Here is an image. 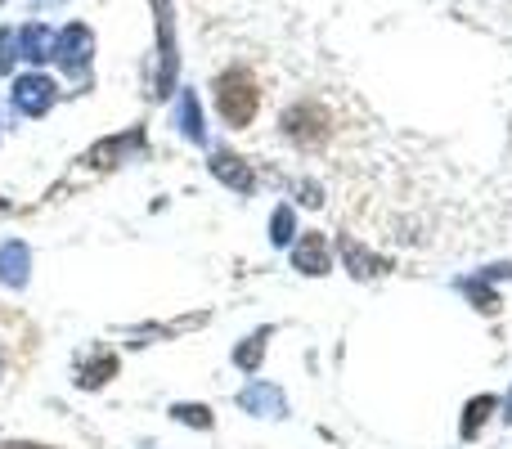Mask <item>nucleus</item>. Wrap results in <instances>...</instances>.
Returning a JSON list of instances; mask_svg holds the SVG:
<instances>
[{
    "instance_id": "12",
    "label": "nucleus",
    "mask_w": 512,
    "mask_h": 449,
    "mask_svg": "<svg viewBox=\"0 0 512 449\" xmlns=\"http://www.w3.org/2000/svg\"><path fill=\"white\" fill-rule=\"evenodd\" d=\"M180 131H185V140H194V144H203L207 140V126H203V108H198V95L194 90H185L180 95Z\"/></svg>"
},
{
    "instance_id": "16",
    "label": "nucleus",
    "mask_w": 512,
    "mask_h": 449,
    "mask_svg": "<svg viewBox=\"0 0 512 449\" xmlns=\"http://www.w3.org/2000/svg\"><path fill=\"white\" fill-rule=\"evenodd\" d=\"M342 252H346V261H351V274H360V279H369V274H378V270H382V261H378V256L360 252V247H355V243H342Z\"/></svg>"
},
{
    "instance_id": "8",
    "label": "nucleus",
    "mask_w": 512,
    "mask_h": 449,
    "mask_svg": "<svg viewBox=\"0 0 512 449\" xmlns=\"http://www.w3.org/2000/svg\"><path fill=\"white\" fill-rule=\"evenodd\" d=\"M140 144H144V135H140V131H131V135H113V140L95 144V149L86 153V162H90V167H117V162H126V153H135Z\"/></svg>"
},
{
    "instance_id": "1",
    "label": "nucleus",
    "mask_w": 512,
    "mask_h": 449,
    "mask_svg": "<svg viewBox=\"0 0 512 449\" xmlns=\"http://www.w3.org/2000/svg\"><path fill=\"white\" fill-rule=\"evenodd\" d=\"M256 104H261V90L243 68L216 77V108H221V117L230 126H248L256 117Z\"/></svg>"
},
{
    "instance_id": "17",
    "label": "nucleus",
    "mask_w": 512,
    "mask_h": 449,
    "mask_svg": "<svg viewBox=\"0 0 512 449\" xmlns=\"http://www.w3.org/2000/svg\"><path fill=\"white\" fill-rule=\"evenodd\" d=\"M113 373H117V360H113V355H99L95 364H86V373H81V387H104Z\"/></svg>"
},
{
    "instance_id": "14",
    "label": "nucleus",
    "mask_w": 512,
    "mask_h": 449,
    "mask_svg": "<svg viewBox=\"0 0 512 449\" xmlns=\"http://www.w3.org/2000/svg\"><path fill=\"white\" fill-rule=\"evenodd\" d=\"M292 234H297V221H292V207H274L270 216V243L274 247H288Z\"/></svg>"
},
{
    "instance_id": "20",
    "label": "nucleus",
    "mask_w": 512,
    "mask_h": 449,
    "mask_svg": "<svg viewBox=\"0 0 512 449\" xmlns=\"http://www.w3.org/2000/svg\"><path fill=\"white\" fill-rule=\"evenodd\" d=\"M0 449H41V445H0Z\"/></svg>"
},
{
    "instance_id": "19",
    "label": "nucleus",
    "mask_w": 512,
    "mask_h": 449,
    "mask_svg": "<svg viewBox=\"0 0 512 449\" xmlns=\"http://www.w3.org/2000/svg\"><path fill=\"white\" fill-rule=\"evenodd\" d=\"M14 45H18V32L14 27H0V72L14 68Z\"/></svg>"
},
{
    "instance_id": "5",
    "label": "nucleus",
    "mask_w": 512,
    "mask_h": 449,
    "mask_svg": "<svg viewBox=\"0 0 512 449\" xmlns=\"http://www.w3.org/2000/svg\"><path fill=\"white\" fill-rule=\"evenodd\" d=\"M283 131H288L297 144H319L328 135V117L319 104H297L283 113Z\"/></svg>"
},
{
    "instance_id": "10",
    "label": "nucleus",
    "mask_w": 512,
    "mask_h": 449,
    "mask_svg": "<svg viewBox=\"0 0 512 449\" xmlns=\"http://www.w3.org/2000/svg\"><path fill=\"white\" fill-rule=\"evenodd\" d=\"M292 265L301 274H328V247H324V234H306L297 247H292Z\"/></svg>"
},
{
    "instance_id": "22",
    "label": "nucleus",
    "mask_w": 512,
    "mask_h": 449,
    "mask_svg": "<svg viewBox=\"0 0 512 449\" xmlns=\"http://www.w3.org/2000/svg\"><path fill=\"white\" fill-rule=\"evenodd\" d=\"M5 207H9V203H5V198H0V212H5Z\"/></svg>"
},
{
    "instance_id": "11",
    "label": "nucleus",
    "mask_w": 512,
    "mask_h": 449,
    "mask_svg": "<svg viewBox=\"0 0 512 449\" xmlns=\"http://www.w3.org/2000/svg\"><path fill=\"white\" fill-rule=\"evenodd\" d=\"M18 50H23L27 63H45L54 59V32L45 23H27L23 32H18Z\"/></svg>"
},
{
    "instance_id": "15",
    "label": "nucleus",
    "mask_w": 512,
    "mask_h": 449,
    "mask_svg": "<svg viewBox=\"0 0 512 449\" xmlns=\"http://www.w3.org/2000/svg\"><path fill=\"white\" fill-rule=\"evenodd\" d=\"M261 351H265V333H252L248 342L234 351V364H239L243 373H256V369H261Z\"/></svg>"
},
{
    "instance_id": "9",
    "label": "nucleus",
    "mask_w": 512,
    "mask_h": 449,
    "mask_svg": "<svg viewBox=\"0 0 512 449\" xmlns=\"http://www.w3.org/2000/svg\"><path fill=\"white\" fill-rule=\"evenodd\" d=\"M212 176L221 180V185H230V189H239V194H252V171H248V162L243 158H234V153H212Z\"/></svg>"
},
{
    "instance_id": "3",
    "label": "nucleus",
    "mask_w": 512,
    "mask_h": 449,
    "mask_svg": "<svg viewBox=\"0 0 512 449\" xmlns=\"http://www.w3.org/2000/svg\"><path fill=\"white\" fill-rule=\"evenodd\" d=\"M153 14H158V95H171V90H176V72H180L171 0H153Z\"/></svg>"
},
{
    "instance_id": "13",
    "label": "nucleus",
    "mask_w": 512,
    "mask_h": 449,
    "mask_svg": "<svg viewBox=\"0 0 512 449\" xmlns=\"http://www.w3.org/2000/svg\"><path fill=\"white\" fill-rule=\"evenodd\" d=\"M495 414V396H477L468 405V418H463V441H472V436L481 432V423H486V418Z\"/></svg>"
},
{
    "instance_id": "7",
    "label": "nucleus",
    "mask_w": 512,
    "mask_h": 449,
    "mask_svg": "<svg viewBox=\"0 0 512 449\" xmlns=\"http://www.w3.org/2000/svg\"><path fill=\"white\" fill-rule=\"evenodd\" d=\"M27 270H32V252H27V243H5L0 247V283H9V288H27Z\"/></svg>"
},
{
    "instance_id": "21",
    "label": "nucleus",
    "mask_w": 512,
    "mask_h": 449,
    "mask_svg": "<svg viewBox=\"0 0 512 449\" xmlns=\"http://www.w3.org/2000/svg\"><path fill=\"white\" fill-rule=\"evenodd\" d=\"M504 418H508V423H512V396H508V405H504Z\"/></svg>"
},
{
    "instance_id": "18",
    "label": "nucleus",
    "mask_w": 512,
    "mask_h": 449,
    "mask_svg": "<svg viewBox=\"0 0 512 449\" xmlns=\"http://www.w3.org/2000/svg\"><path fill=\"white\" fill-rule=\"evenodd\" d=\"M171 414H176L180 423H189V427H212V409H203V405H176Z\"/></svg>"
},
{
    "instance_id": "6",
    "label": "nucleus",
    "mask_w": 512,
    "mask_h": 449,
    "mask_svg": "<svg viewBox=\"0 0 512 449\" xmlns=\"http://www.w3.org/2000/svg\"><path fill=\"white\" fill-rule=\"evenodd\" d=\"M239 405L248 409V414H256V418H283V414H288V400H283V391L270 387V382H252V387L239 396Z\"/></svg>"
},
{
    "instance_id": "4",
    "label": "nucleus",
    "mask_w": 512,
    "mask_h": 449,
    "mask_svg": "<svg viewBox=\"0 0 512 449\" xmlns=\"http://www.w3.org/2000/svg\"><path fill=\"white\" fill-rule=\"evenodd\" d=\"M54 104V81L41 77V72H27V77L14 81V108L23 117H45Z\"/></svg>"
},
{
    "instance_id": "2",
    "label": "nucleus",
    "mask_w": 512,
    "mask_h": 449,
    "mask_svg": "<svg viewBox=\"0 0 512 449\" xmlns=\"http://www.w3.org/2000/svg\"><path fill=\"white\" fill-rule=\"evenodd\" d=\"M90 54H95V36H90L86 23H72V27H63V32L54 36V59H59V68L68 72L72 81H86Z\"/></svg>"
}]
</instances>
